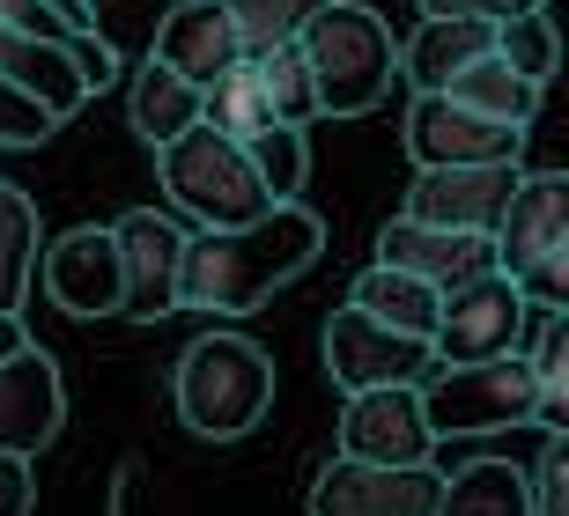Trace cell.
<instances>
[{"instance_id": "obj_32", "label": "cell", "mask_w": 569, "mask_h": 516, "mask_svg": "<svg viewBox=\"0 0 569 516\" xmlns=\"http://www.w3.org/2000/svg\"><path fill=\"white\" fill-rule=\"evenodd\" d=\"M52 125H60V119H52L44 103H30L16 82H0V148H38Z\"/></svg>"}, {"instance_id": "obj_5", "label": "cell", "mask_w": 569, "mask_h": 516, "mask_svg": "<svg viewBox=\"0 0 569 516\" xmlns=\"http://www.w3.org/2000/svg\"><path fill=\"white\" fill-rule=\"evenodd\" d=\"M156 185H163V200H178L200 229H237L252 222V214H267V185L252 178V163H244V148L230 141V133H214L208 119H192L186 133H170L163 148H156Z\"/></svg>"}, {"instance_id": "obj_11", "label": "cell", "mask_w": 569, "mask_h": 516, "mask_svg": "<svg viewBox=\"0 0 569 516\" xmlns=\"http://www.w3.org/2000/svg\"><path fill=\"white\" fill-rule=\"evenodd\" d=\"M119 244V317L148 325V317H170L178 310V251H186V229L156 214V206H133L111 229Z\"/></svg>"}, {"instance_id": "obj_1", "label": "cell", "mask_w": 569, "mask_h": 516, "mask_svg": "<svg viewBox=\"0 0 569 516\" xmlns=\"http://www.w3.org/2000/svg\"><path fill=\"white\" fill-rule=\"evenodd\" d=\"M326 251V222L311 206L274 200L267 214L237 229H200L178 251V310L200 317H252L274 289H289L296 273Z\"/></svg>"}, {"instance_id": "obj_27", "label": "cell", "mask_w": 569, "mask_h": 516, "mask_svg": "<svg viewBox=\"0 0 569 516\" xmlns=\"http://www.w3.org/2000/svg\"><path fill=\"white\" fill-rule=\"evenodd\" d=\"M200 119H208L214 133H230V141H244V133H259V125L274 119V111H267V89H259V74H252V60L222 67V74L200 89Z\"/></svg>"}, {"instance_id": "obj_15", "label": "cell", "mask_w": 569, "mask_h": 516, "mask_svg": "<svg viewBox=\"0 0 569 516\" xmlns=\"http://www.w3.org/2000/svg\"><path fill=\"white\" fill-rule=\"evenodd\" d=\"M44 289L67 317H119V244L111 229H67L52 244H38Z\"/></svg>"}, {"instance_id": "obj_4", "label": "cell", "mask_w": 569, "mask_h": 516, "mask_svg": "<svg viewBox=\"0 0 569 516\" xmlns=\"http://www.w3.org/2000/svg\"><path fill=\"white\" fill-rule=\"evenodd\" d=\"M488 244H496V273H510L526 303H569V178L562 170H518Z\"/></svg>"}, {"instance_id": "obj_31", "label": "cell", "mask_w": 569, "mask_h": 516, "mask_svg": "<svg viewBox=\"0 0 569 516\" xmlns=\"http://www.w3.org/2000/svg\"><path fill=\"white\" fill-rule=\"evenodd\" d=\"M526 495H532V516H569V428H540Z\"/></svg>"}, {"instance_id": "obj_14", "label": "cell", "mask_w": 569, "mask_h": 516, "mask_svg": "<svg viewBox=\"0 0 569 516\" xmlns=\"http://www.w3.org/2000/svg\"><path fill=\"white\" fill-rule=\"evenodd\" d=\"M67 421V392H60V370L52 354L22 340L16 354H0V451L16 457H38Z\"/></svg>"}, {"instance_id": "obj_7", "label": "cell", "mask_w": 569, "mask_h": 516, "mask_svg": "<svg viewBox=\"0 0 569 516\" xmlns=\"http://www.w3.org/2000/svg\"><path fill=\"white\" fill-rule=\"evenodd\" d=\"M526 340V295L510 273H473L459 289L437 295V325H429V354L437 362H488V354H518Z\"/></svg>"}, {"instance_id": "obj_13", "label": "cell", "mask_w": 569, "mask_h": 516, "mask_svg": "<svg viewBox=\"0 0 569 516\" xmlns=\"http://www.w3.org/2000/svg\"><path fill=\"white\" fill-rule=\"evenodd\" d=\"M526 163H443V170H415L400 214L407 222H429V229H473L488 236L496 214H503L510 185H518Z\"/></svg>"}, {"instance_id": "obj_24", "label": "cell", "mask_w": 569, "mask_h": 516, "mask_svg": "<svg viewBox=\"0 0 569 516\" xmlns=\"http://www.w3.org/2000/svg\"><path fill=\"white\" fill-rule=\"evenodd\" d=\"M348 303L370 310V317H385V325H400V332H422V340H429V325H437V289L415 281V273H400V266H385V259L356 273Z\"/></svg>"}, {"instance_id": "obj_18", "label": "cell", "mask_w": 569, "mask_h": 516, "mask_svg": "<svg viewBox=\"0 0 569 516\" xmlns=\"http://www.w3.org/2000/svg\"><path fill=\"white\" fill-rule=\"evenodd\" d=\"M0 82H16L30 103H44L52 119H74L89 103V82L82 67H74V52L52 38H30V30H16V22H0Z\"/></svg>"}, {"instance_id": "obj_17", "label": "cell", "mask_w": 569, "mask_h": 516, "mask_svg": "<svg viewBox=\"0 0 569 516\" xmlns=\"http://www.w3.org/2000/svg\"><path fill=\"white\" fill-rule=\"evenodd\" d=\"M148 60H163L178 82L208 89L222 67L244 60V38H237V22H230L222 0H178V8L156 22V52H148Z\"/></svg>"}, {"instance_id": "obj_2", "label": "cell", "mask_w": 569, "mask_h": 516, "mask_svg": "<svg viewBox=\"0 0 569 516\" xmlns=\"http://www.w3.org/2000/svg\"><path fill=\"white\" fill-rule=\"evenodd\" d=\"M296 52L311 67V97L318 119H362L378 111L392 74H400V44H392V22L362 0H326L303 30H296Z\"/></svg>"}, {"instance_id": "obj_19", "label": "cell", "mask_w": 569, "mask_h": 516, "mask_svg": "<svg viewBox=\"0 0 569 516\" xmlns=\"http://www.w3.org/2000/svg\"><path fill=\"white\" fill-rule=\"evenodd\" d=\"M532 370V428H569V303H526V340Z\"/></svg>"}, {"instance_id": "obj_34", "label": "cell", "mask_w": 569, "mask_h": 516, "mask_svg": "<svg viewBox=\"0 0 569 516\" xmlns=\"http://www.w3.org/2000/svg\"><path fill=\"white\" fill-rule=\"evenodd\" d=\"M518 8H532V0H422V16H473V22H503Z\"/></svg>"}, {"instance_id": "obj_20", "label": "cell", "mask_w": 569, "mask_h": 516, "mask_svg": "<svg viewBox=\"0 0 569 516\" xmlns=\"http://www.w3.org/2000/svg\"><path fill=\"white\" fill-rule=\"evenodd\" d=\"M496 52V22H473V16H422V30L400 44V74L415 89H443L466 60Z\"/></svg>"}, {"instance_id": "obj_30", "label": "cell", "mask_w": 569, "mask_h": 516, "mask_svg": "<svg viewBox=\"0 0 569 516\" xmlns=\"http://www.w3.org/2000/svg\"><path fill=\"white\" fill-rule=\"evenodd\" d=\"M222 8H230L244 52H267V44H289L296 30L326 8V0H222Z\"/></svg>"}, {"instance_id": "obj_23", "label": "cell", "mask_w": 569, "mask_h": 516, "mask_svg": "<svg viewBox=\"0 0 569 516\" xmlns=\"http://www.w3.org/2000/svg\"><path fill=\"white\" fill-rule=\"evenodd\" d=\"M127 119H133V133H141L148 148H163L170 133H186V125L200 119V89L178 82L163 60H148L141 74L127 82Z\"/></svg>"}, {"instance_id": "obj_10", "label": "cell", "mask_w": 569, "mask_h": 516, "mask_svg": "<svg viewBox=\"0 0 569 516\" xmlns=\"http://www.w3.org/2000/svg\"><path fill=\"white\" fill-rule=\"evenodd\" d=\"M407 155H415V170L526 163V125L481 119V111H466V103L437 97V89H415V103H407Z\"/></svg>"}, {"instance_id": "obj_33", "label": "cell", "mask_w": 569, "mask_h": 516, "mask_svg": "<svg viewBox=\"0 0 569 516\" xmlns=\"http://www.w3.org/2000/svg\"><path fill=\"white\" fill-rule=\"evenodd\" d=\"M0 516H30V457L0 451Z\"/></svg>"}, {"instance_id": "obj_36", "label": "cell", "mask_w": 569, "mask_h": 516, "mask_svg": "<svg viewBox=\"0 0 569 516\" xmlns=\"http://www.w3.org/2000/svg\"><path fill=\"white\" fill-rule=\"evenodd\" d=\"M111 8H119V0H82V16L97 22V16H111Z\"/></svg>"}, {"instance_id": "obj_35", "label": "cell", "mask_w": 569, "mask_h": 516, "mask_svg": "<svg viewBox=\"0 0 569 516\" xmlns=\"http://www.w3.org/2000/svg\"><path fill=\"white\" fill-rule=\"evenodd\" d=\"M22 340H30V332H22V317H0V354H16Z\"/></svg>"}, {"instance_id": "obj_37", "label": "cell", "mask_w": 569, "mask_h": 516, "mask_svg": "<svg viewBox=\"0 0 569 516\" xmlns=\"http://www.w3.org/2000/svg\"><path fill=\"white\" fill-rule=\"evenodd\" d=\"M532 8H548V16H555V0H532Z\"/></svg>"}, {"instance_id": "obj_12", "label": "cell", "mask_w": 569, "mask_h": 516, "mask_svg": "<svg viewBox=\"0 0 569 516\" xmlns=\"http://www.w3.org/2000/svg\"><path fill=\"white\" fill-rule=\"evenodd\" d=\"M437 435L422 421V392L415 384H370L348 392L340 413V457H370V465H429Z\"/></svg>"}, {"instance_id": "obj_3", "label": "cell", "mask_w": 569, "mask_h": 516, "mask_svg": "<svg viewBox=\"0 0 569 516\" xmlns=\"http://www.w3.org/2000/svg\"><path fill=\"white\" fill-rule=\"evenodd\" d=\"M178 421L208 443H237L252 435L274 406V354L244 340V332H208L178 354Z\"/></svg>"}, {"instance_id": "obj_21", "label": "cell", "mask_w": 569, "mask_h": 516, "mask_svg": "<svg viewBox=\"0 0 569 516\" xmlns=\"http://www.w3.org/2000/svg\"><path fill=\"white\" fill-rule=\"evenodd\" d=\"M437 97L466 103V111H481V119H503V125H532L540 119V82H526V74H510L496 52H481V60H466L451 82L437 89Z\"/></svg>"}, {"instance_id": "obj_9", "label": "cell", "mask_w": 569, "mask_h": 516, "mask_svg": "<svg viewBox=\"0 0 569 516\" xmlns=\"http://www.w3.org/2000/svg\"><path fill=\"white\" fill-rule=\"evenodd\" d=\"M437 465H370V457H326L311 479V516H437Z\"/></svg>"}, {"instance_id": "obj_8", "label": "cell", "mask_w": 569, "mask_h": 516, "mask_svg": "<svg viewBox=\"0 0 569 516\" xmlns=\"http://www.w3.org/2000/svg\"><path fill=\"white\" fill-rule=\"evenodd\" d=\"M437 362L422 332H400L370 317V310L340 303L326 317V376L340 392H370V384H422V370Z\"/></svg>"}, {"instance_id": "obj_29", "label": "cell", "mask_w": 569, "mask_h": 516, "mask_svg": "<svg viewBox=\"0 0 569 516\" xmlns=\"http://www.w3.org/2000/svg\"><path fill=\"white\" fill-rule=\"evenodd\" d=\"M496 60L510 74H526V82L548 89L555 82V60H562V44H555V16L548 8H518V16L496 22Z\"/></svg>"}, {"instance_id": "obj_6", "label": "cell", "mask_w": 569, "mask_h": 516, "mask_svg": "<svg viewBox=\"0 0 569 516\" xmlns=\"http://www.w3.org/2000/svg\"><path fill=\"white\" fill-rule=\"evenodd\" d=\"M422 421L429 435H503L532 428V370L526 354H488V362H429L422 370Z\"/></svg>"}, {"instance_id": "obj_28", "label": "cell", "mask_w": 569, "mask_h": 516, "mask_svg": "<svg viewBox=\"0 0 569 516\" xmlns=\"http://www.w3.org/2000/svg\"><path fill=\"white\" fill-rule=\"evenodd\" d=\"M259 74V89H267V111H274L281 125H311L318 119V97H311V67H303V52L289 44H267V52H244Z\"/></svg>"}, {"instance_id": "obj_25", "label": "cell", "mask_w": 569, "mask_h": 516, "mask_svg": "<svg viewBox=\"0 0 569 516\" xmlns=\"http://www.w3.org/2000/svg\"><path fill=\"white\" fill-rule=\"evenodd\" d=\"M38 206L22 200L8 178H0V317H22V295H30V273H38Z\"/></svg>"}, {"instance_id": "obj_26", "label": "cell", "mask_w": 569, "mask_h": 516, "mask_svg": "<svg viewBox=\"0 0 569 516\" xmlns=\"http://www.w3.org/2000/svg\"><path fill=\"white\" fill-rule=\"evenodd\" d=\"M237 148H244L252 178L267 185V200H296V192H303V178H311V148H303V125L267 119L259 133H244Z\"/></svg>"}, {"instance_id": "obj_16", "label": "cell", "mask_w": 569, "mask_h": 516, "mask_svg": "<svg viewBox=\"0 0 569 516\" xmlns=\"http://www.w3.org/2000/svg\"><path fill=\"white\" fill-rule=\"evenodd\" d=\"M378 259L385 266L415 273V281H429V289H459V281H473V273L496 266V244L488 236H473V229H429V222H407V214H392V222L378 229Z\"/></svg>"}, {"instance_id": "obj_22", "label": "cell", "mask_w": 569, "mask_h": 516, "mask_svg": "<svg viewBox=\"0 0 569 516\" xmlns=\"http://www.w3.org/2000/svg\"><path fill=\"white\" fill-rule=\"evenodd\" d=\"M437 516H532L526 473L503 465V457H473V465H459V473H443Z\"/></svg>"}]
</instances>
